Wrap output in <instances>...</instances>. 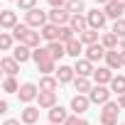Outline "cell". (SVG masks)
<instances>
[{"instance_id": "1", "label": "cell", "mask_w": 125, "mask_h": 125, "mask_svg": "<svg viewBox=\"0 0 125 125\" xmlns=\"http://www.w3.org/2000/svg\"><path fill=\"white\" fill-rule=\"evenodd\" d=\"M32 61L37 64V71H42L44 76H49L52 71H56V59L52 56V52L47 47H39L32 52Z\"/></svg>"}, {"instance_id": "2", "label": "cell", "mask_w": 125, "mask_h": 125, "mask_svg": "<svg viewBox=\"0 0 125 125\" xmlns=\"http://www.w3.org/2000/svg\"><path fill=\"white\" fill-rule=\"evenodd\" d=\"M25 25H30L32 30H42L44 25H49V12H44V10L34 8V10L25 12Z\"/></svg>"}, {"instance_id": "3", "label": "cell", "mask_w": 125, "mask_h": 125, "mask_svg": "<svg viewBox=\"0 0 125 125\" xmlns=\"http://www.w3.org/2000/svg\"><path fill=\"white\" fill-rule=\"evenodd\" d=\"M118 113H120V105L118 101H108L101 110V125H118Z\"/></svg>"}, {"instance_id": "4", "label": "cell", "mask_w": 125, "mask_h": 125, "mask_svg": "<svg viewBox=\"0 0 125 125\" xmlns=\"http://www.w3.org/2000/svg\"><path fill=\"white\" fill-rule=\"evenodd\" d=\"M17 98L22 101V103H32V101H37L39 98V86L37 83H22L20 86V91H17Z\"/></svg>"}, {"instance_id": "5", "label": "cell", "mask_w": 125, "mask_h": 125, "mask_svg": "<svg viewBox=\"0 0 125 125\" xmlns=\"http://www.w3.org/2000/svg\"><path fill=\"white\" fill-rule=\"evenodd\" d=\"M110 93H113V91H110L108 86H98V83H96V86L91 88L88 98H91V103H96V105H105V103L110 101Z\"/></svg>"}, {"instance_id": "6", "label": "cell", "mask_w": 125, "mask_h": 125, "mask_svg": "<svg viewBox=\"0 0 125 125\" xmlns=\"http://www.w3.org/2000/svg\"><path fill=\"white\" fill-rule=\"evenodd\" d=\"M49 22L56 25V27H64V25L71 22V12L66 8H52L49 10Z\"/></svg>"}, {"instance_id": "7", "label": "cell", "mask_w": 125, "mask_h": 125, "mask_svg": "<svg viewBox=\"0 0 125 125\" xmlns=\"http://www.w3.org/2000/svg\"><path fill=\"white\" fill-rule=\"evenodd\" d=\"M86 20H88V27L91 30H103L105 27V20H108V15L103 12V10H91V12H86Z\"/></svg>"}, {"instance_id": "8", "label": "cell", "mask_w": 125, "mask_h": 125, "mask_svg": "<svg viewBox=\"0 0 125 125\" xmlns=\"http://www.w3.org/2000/svg\"><path fill=\"white\" fill-rule=\"evenodd\" d=\"M74 71H76V76H81V79H88V76H93V64L83 56V59H76V64H74Z\"/></svg>"}, {"instance_id": "9", "label": "cell", "mask_w": 125, "mask_h": 125, "mask_svg": "<svg viewBox=\"0 0 125 125\" xmlns=\"http://www.w3.org/2000/svg\"><path fill=\"white\" fill-rule=\"evenodd\" d=\"M105 47L98 42V44H91V47H86V59L91 61V64H96V61H101V59H105Z\"/></svg>"}, {"instance_id": "10", "label": "cell", "mask_w": 125, "mask_h": 125, "mask_svg": "<svg viewBox=\"0 0 125 125\" xmlns=\"http://www.w3.org/2000/svg\"><path fill=\"white\" fill-rule=\"evenodd\" d=\"M88 105H91V98H88V96H83V93H76V96L71 98V110H74L76 115L86 113V110H88Z\"/></svg>"}, {"instance_id": "11", "label": "cell", "mask_w": 125, "mask_h": 125, "mask_svg": "<svg viewBox=\"0 0 125 125\" xmlns=\"http://www.w3.org/2000/svg\"><path fill=\"white\" fill-rule=\"evenodd\" d=\"M0 69L5 71V76H15L20 71V61L15 56H3V59H0Z\"/></svg>"}, {"instance_id": "12", "label": "cell", "mask_w": 125, "mask_h": 125, "mask_svg": "<svg viewBox=\"0 0 125 125\" xmlns=\"http://www.w3.org/2000/svg\"><path fill=\"white\" fill-rule=\"evenodd\" d=\"M20 22H17V12H12V10H3L0 12V27L3 30H15Z\"/></svg>"}, {"instance_id": "13", "label": "cell", "mask_w": 125, "mask_h": 125, "mask_svg": "<svg viewBox=\"0 0 125 125\" xmlns=\"http://www.w3.org/2000/svg\"><path fill=\"white\" fill-rule=\"evenodd\" d=\"M93 81H96L98 86H108V83L113 81V71H110L108 66H98V69L93 71Z\"/></svg>"}, {"instance_id": "14", "label": "cell", "mask_w": 125, "mask_h": 125, "mask_svg": "<svg viewBox=\"0 0 125 125\" xmlns=\"http://www.w3.org/2000/svg\"><path fill=\"white\" fill-rule=\"evenodd\" d=\"M20 120H22V125H34V123L39 120V108H37V105H27V108L20 113Z\"/></svg>"}, {"instance_id": "15", "label": "cell", "mask_w": 125, "mask_h": 125, "mask_svg": "<svg viewBox=\"0 0 125 125\" xmlns=\"http://www.w3.org/2000/svg\"><path fill=\"white\" fill-rule=\"evenodd\" d=\"M105 66L110 69V71H118L120 66H123V59H120V52L118 49H110V52H105Z\"/></svg>"}, {"instance_id": "16", "label": "cell", "mask_w": 125, "mask_h": 125, "mask_svg": "<svg viewBox=\"0 0 125 125\" xmlns=\"http://www.w3.org/2000/svg\"><path fill=\"white\" fill-rule=\"evenodd\" d=\"M66 120H69V113L61 108V105H54V108L49 110V123H52V125H64Z\"/></svg>"}, {"instance_id": "17", "label": "cell", "mask_w": 125, "mask_h": 125, "mask_svg": "<svg viewBox=\"0 0 125 125\" xmlns=\"http://www.w3.org/2000/svg\"><path fill=\"white\" fill-rule=\"evenodd\" d=\"M39 42H42V32H34V30L30 27L27 34L22 37V42H17V44H27L30 49H39Z\"/></svg>"}, {"instance_id": "18", "label": "cell", "mask_w": 125, "mask_h": 125, "mask_svg": "<svg viewBox=\"0 0 125 125\" xmlns=\"http://www.w3.org/2000/svg\"><path fill=\"white\" fill-rule=\"evenodd\" d=\"M37 103H39V108H47V110H52V108L56 105V93H52V91H39V98H37Z\"/></svg>"}, {"instance_id": "19", "label": "cell", "mask_w": 125, "mask_h": 125, "mask_svg": "<svg viewBox=\"0 0 125 125\" xmlns=\"http://www.w3.org/2000/svg\"><path fill=\"white\" fill-rule=\"evenodd\" d=\"M56 79H59V83H71V81L76 79V71H74V66L61 64V66H59V71H56Z\"/></svg>"}, {"instance_id": "20", "label": "cell", "mask_w": 125, "mask_h": 125, "mask_svg": "<svg viewBox=\"0 0 125 125\" xmlns=\"http://www.w3.org/2000/svg\"><path fill=\"white\" fill-rule=\"evenodd\" d=\"M32 52H34V49H30L27 44H17V47L12 49V56L20 61V64H25L27 59H32Z\"/></svg>"}, {"instance_id": "21", "label": "cell", "mask_w": 125, "mask_h": 125, "mask_svg": "<svg viewBox=\"0 0 125 125\" xmlns=\"http://www.w3.org/2000/svg\"><path fill=\"white\" fill-rule=\"evenodd\" d=\"M103 12H105V15H108V17L115 22V20H120V17L125 15V8H120V5L115 3V0H113V3H108V5L103 8Z\"/></svg>"}, {"instance_id": "22", "label": "cell", "mask_w": 125, "mask_h": 125, "mask_svg": "<svg viewBox=\"0 0 125 125\" xmlns=\"http://www.w3.org/2000/svg\"><path fill=\"white\" fill-rule=\"evenodd\" d=\"M69 27L74 30V32H86L88 30V20H86V15H71V22H69Z\"/></svg>"}, {"instance_id": "23", "label": "cell", "mask_w": 125, "mask_h": 125, "mask_svg": "<svg viewBox=\"0 0 125 125\" xmlns=\"http://www.w3.org/2000/svg\"><path fill=\"white\" fill-rule=\"evenodd\" d=\"M39 32H42V39H47V42H59V27H56V25L49 22V25H44Z\"/></svg>"}, {"instance_id": "24", "label": "cell", "mask_w": 125, "mask_h": 125, "mask_svg": "<svg viewBox=\"0 0 125 125\" xmlns=\"http://www.w3.org/2000/svg\"><path fill=\"white\" fill-rule=\"evenodd\" d=\"M56 88H59V79H56V76H42V79H39V91H52V93H56Z\"/></svg>"}, {"instance_id": "25", "label": "cell", "mask_w": 125, "mask_h": 125, "mask_svg": "<svg viewBox=\"0 0 125 125\" xmlns=\"http://www.w3.org/2000/svg\"><path fill=\"white\" fill-rule=\"evenodd\" d=\"M79 39L83 42V47H91V44H98V30H86V32H81L79 34Z\"/></svg>"}, {"instance_id": "26", "label": "cell", "mask_w": 125, "mask_h": 125, "mask_svg": "<svg viewBox=\"0 0 125 125\" xmlns=\"http://www.w3.org/2000/svg\"><path fill=\"white\" fill-rule=\"evenodd\" d=\"M66 54L74 56V59H79V56L83 54V42H81V39H71V42L66 44Z\"/></svg>"}, {"instance_id": "27", "label": "cell", "mask_w": 125, "mask_h": 125, "mask_svg": "<svg viewBox=\"0 0 125 125\" xmlns=\"http://www.w3.org/2000/svg\"><path fill=\"white\" fill-rule=\"evenodd\" d=\"M47 49L52 52V56H54L56 61H59L61 56H66V44H61V42H49V44H47Z\"/></svg>"}, {"instance_id": "28", "label": "cell", "mask_w": 125, "mask_h": 125, "mask_svg": "<svg viewBox=\"0 0 125 125\" xmlns=\"http://www.w3.org/2000/svg\"><path fill=\"white\" fill-rule=\"evenodd\" d=\"M101 44L110 52V49H118V44H120V37H115L113 32H105L103 37H101Z\"/></svg>"}, {"instance_id": "29", "label": "cell", "mask_w": 125, "mask_h": 125, "mask_svg": "<svg viewBox=\"0 0 125 125\" xmlns=\"http://www.w3.org/2000/svg\"><path fill=\"white\" fill-rule=\"evenodd\" d=\"M74 88H76L79 93H83V96H88L93 86H91V81H88V79H81V76H76V79H74Z\"/></svg>"}, {"instance_id": "30", "label": "cell", "mask_w": 125, "mask_h": 125, "mask_svg": "<svg viewBox=\"0 0 125 125\" xmlns=\"http://www.w3.org/2000/svg\"><path fill=\"white\" fill-rule=\"evenodd\" d=\"M3 91H5V93H17V91H20L17 79H15V76H5V79H3Z\"/></svg>"}, {"instance_id": "31", "label": "cell", "mask_w": 125, "mask_h": 125, "mask_svg": "<svg viewBox=\"0 0 125 125\" xmlns=\"http://www.w3.org/2000/svg\"><path fill=\"white\" fill-rule=\"evenodd\" d=\"M74 34H76V32H74V30H71L69 25H64V27H59V42H61V44H69L71 39H76Z\"/></svg>"}, {"instance_id": "32", "label": "cell", "mask_w": 125, "mask_h": 125, "mask_svg": "<svg viewBox=\"0 0 125 125\" xmlns=\"http://www.w3.org/2000/svg\"><path fill=\"white\" fill-rule=\"evenodd\" d=\"M66 10L71 15H83L86 12V5H83V0H69L66 3Z\"/></svg>"}, {"instance_id": "33", "label": "cell", "mask_w": 125, "mask_h": 125, "mask_svg": "<svg viewBox=\"0 0 125 125\" xmlns=\"http://www.w3.org/2000/svg\"><path fill=\"white\" fill-rule=\"evenodd\" d=\"M110 91L118 93V96H123V93H125V76H113V81H110Z\"/></svg>"}, {"instance_id": "34", "label": "cell", "mask_w": 125, "mask_h": 125, "mask_svg": "<svg viewBox=\"0 0 125 125\" xmlns=\"http://www.w3.org/2000/svg\"><path fill=\"white\" fill-rule=\"evenodd\" d=\"M115 37H120V39H125V17H120V20H115L113 22V30H110Z\"/></svg>"}, {"instance_id": "35", "label": "cell", "mask_w": 125, "mask_h": 125, "mask_svg": "<svg viewBox=\"0 0 125 125\" xmlns=\"http://www.w3.org/2000/svg\"><path fill=\"white\" fill-rule=\"evenodd\" d=\"M0 49H3V52H10V49H12V34H10V32H3V34H0Z\"/></svg>"}, {"instance_id": "36", "label": "cell", "mask_w": 125, "mask_h": 125, "mask_svg": "<svg viewBox=\"0 0 125 125\" xmlns=\"http://www.w3.org/2000/svg\"><path fill=\"white\" fill-rule=\"evenodd\" d=\"M27 30H30V25H17V27L12 30V37H15L17 42H22V37L27 34Z\"/></svg>"}, {"instance_id": "37", "label": "cell", "mask_w": 125, "mask_h": 125, "mask_svg": "<svg viewBox=\"0 0 125 125\" xmlns=\"http://www.w3.org/2000/svg\"><path fill=\"white\" fill-rule=\"evenodd\" d=\"M17 8H20V10H25V12H30V10H34V8H37V0H17Z\"/></svg>"}, {"instance_id": "38", "label": "cell", "mask_w": 125, "mask_h": 125, "mask_svg": "<svg viewBox=\"0 0 125 125\" xmlns=\"http://www.w3.org/2000/svg\"><path fill=\"white\" fill-rule=\"evenodd\" d=\"M64 125H88V120H83V118H79V115H69V120H66Z\"/></svg>"}, {"instance_id": "39", "label": "cell", "mask_w": 125, "mask_h": 125, "mask_svg": "<svg viewBox=\"0 0 125 125\" xmlns=\"http://www.w3.org/2000/svg\"><path fill=\"white\" fill-rule=\"evenodd\" d=\"M66 3H69V0H49L52 8H66Z\"/></svg>"}, {"instance_id": "40", "label": "cell", "mask_w": 125, "mask_h": 125, "mask_svg": "<svg viewBox=\"0 0 125 125\" xmlns=\"http://www.w3.org/2000/svg\"><path fill=\"white\" fill-rule=\"evenodd\" d=\"M118 105H120V110H125V93L118 96Z\"/></svg>"}, {"instance_id": "41", "label": "cell", "mask_w": 125, "mask_h": 125, "mask_svg": "<svg viewBox=\"0 0 125 125\" xmlns=\"http://www.w3.org/2000/svg\"><path fill=\"white\" fill-rule=\"evenodd\" d=\"M3 125H20V120H15V118H8Z\"/></svg>"}, {"instance_id": "42", "label": "cell", "mask_w": 125, "mask_h": 125, "mask_svg": "<svg viewBox=\"0 0 125 125\" xmlns=\"http://www.w3.org/2000/svg\"><path fill=\"white\" fill-rule=\"evenodd\" d=\"M0 113H8V101H0Z\"/></svg>"}, {"instance_id": "43", "label": "cell", "mask_w": 125, "mask_h": 125, "mask_svg": "<svg viewBox=\"0 0 125 125\" xmlns=\"http://www.w3.org/2000/svg\"><path fill=\"white\" fill-rule=\"evenodd\" d=\"M108 3H113V0H96V5H103V8H105Z\"/></svg>"}, {"instance_id": "44", "label": "cell", "mask_w": 125, "mask_h": 125, "mask_svg": "<svg viewBox=\"0 0 125 125\" xmlns=\"http://www.w3.org/2000/svg\"><path fill=\"white\" fill-rule=\"evenodd\" d=\"M120 59H123V66H125V52L120 49Z\"/></svg>"}, {"instance_id": "45", "label": "cell", "mask_w": 125, "mask_h": 125, "mask_svg": "<svg viewBox=\"0 0 125 125\" xmlns=\"http://www.w3.org/2000/svg\"><path fill=\"white\" fill-rule=\"evenodd\" d=\"M115 3H118V5H120V8H125V0H115Z\"/></svg>"}, {"instance_id": "46", "label": "cell", "mask_w": 125, "mask_h": 125, "mask_svg": "<svg viewBox=\"0 0 125 125\" xmlns=\"http://www.w3.org/2000/svg\"><path fill=\"white\" fill-rule=\"evenodd\" d=\"M120 49H123V52H125V39H120Z\"/></svg>"}, {"instance_id": "47", "label": "cell", "mask_w": 125, "mask_h": 125, "mask_svg": "<svg viewBox=\"0 0 125 125\" xmlns=\"http://www.w3.org/2000/svg\"><path fill=\"white\" fill-rule=\"evenodd\" d=\"M8 3H12V0H8ZM15 3H17V0H15Z\"/></svg>"}, {"instance_id": "48", "label": "cell", "mask_w": 125, "mask_h": 125, "mask_svg": "<svg viewBox=\"0 0 125 125\" xmlns=\"http://www.w3.org/2000/svg\"><path fill=\"white\" fill-rule=\"evenodd\" d=\"M120 125H125V123H120Z\"/></svg>"}, {"instance_id": "49", "label": "cell", "mask_w": 125, "mask_h": 125, "mask_svg": "<svg viewBox=\"0 0 125 125\" xmlns=\"http://www.w3.org/2000/svg\"><path fill=\"white\" fill-rule=\"evenodd\" d=\"M49 125H52V123H49Z\"/></svg>"}]
</instances>
